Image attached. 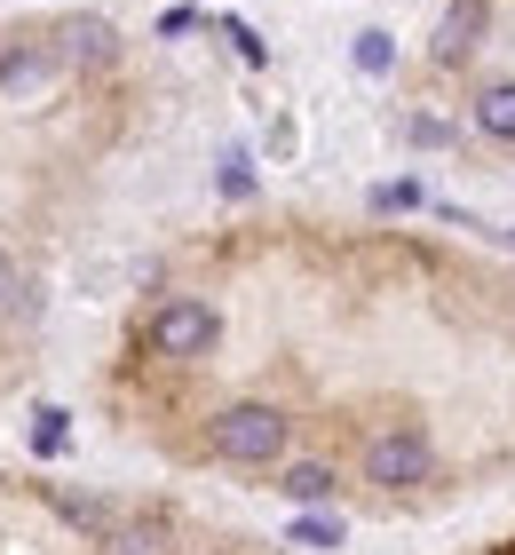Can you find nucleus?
Wrapping results in <instances>:
<instances>
[{
	"label": "nucleus",
	"mask_w": 515,
	"mask_h": 555,
	"mask_svg": "<svg viewBox=\"0 0 515 555\" xmlns=\"http://www.w3.org/2000/svg\"><path fill=\"white\" fill-rule=\"evenodd\" d=\"M397 64V40L389 33H365V40H357V72H389Z\"/></svg>",
	"instance_id": "11"
},
{
	"label": "nucleus",
	"mask_w": 515,
	"mask_h": 555,
	"mask_svg": "<svg viewBox=\"0 0 515 555\" xmlns=\"http://www.w3.org/2000/svg\"><path fill=\"white\" fill-rule=\"evenodd\" d=\"M215 341H222V318L206 301H159L151 310V349L159 358H206Z\"/></svg>",
	"instance_id": "2"
},
{
	"label": "nucleus",
	"mask_w": 515,
	"mask_h": 555,
	"mask_svg": "<svg viewBox=\"0 0 515 555\" xmlns=\"http://www.w3.org/2000/svg\"><path fill=\"white\" fill-rule=\"evenodd\" d=\"M294 540H301V547H333V540H342V524H333V516H309Z\"/></svg>",
	"instance_id": "14"
},
{
	"label": "nucleus",
	"mask_w": 515,
	"mask_h": 555,
	"mask_svg": "<svg viewBox=\"0 0 515 555\" xmlns=\"http://www.w3.org/2000/svg\"><path fill=\"white\" fill-rule=\"evenodd\" d=\"M9 294H16V262H9V255H0V301H9Z\"/></svg>",
	"instance_id": "17"
},
{
	"label": "nucleus",
	"mask_w": 515,
	"mask_h": 555,
	"mask_svg": "<svg viewBox=\"0 0 515 555\" xmlns=\"http://www.w3.org/2000/svg\"><path fill=\"white\" fill-rule=\"evenodd\" d=\"M373 207H381V215H404V207H421V183H381V191H373Z\"/></svg>",
	"instance_id": "12"
},
{
	"label": "nucleus",
	"mask_w": 515,
	"mask_h": 555,
	"mask_svg": "<svg viewBox=\"0 0 515 555\" xmlns=\"http://www.w3.org/2000/svg\"><path fill=\"white\" fill-rule=\"evenodd\" d=\"M64 437H72L64 413H56V405H40V413H33V452H64Z\"/></svg>",
	"instance_id": "10"
},
{
	"label": "nucleus",
	"mask_w": 515,
	"mask_h": 555,
	"mask_svg": "<svg viewBox=\"0 0 515 555\" xmlns=\"http://www.w3.org/2000/svg\"><path fill=\"white\" fill-rule=\"evenodd\" d=\"M222 40H230V48H239V56H246V64H262V40H254V33H246V24H239V16H230V24H222Z\"/></svg>",
	"instance_id": "15"
},
{
	"label": "nucleus",
	"mask_w": 515,
	"mask_h": 555,
	"mask_svg": "<svg viewBox=\"0 0 515 555\" xmlns=\"http://www.w3.org/2000/svg\"><path fill=\"white\" fill-rule=\"evenodd\" d=\"M365 476L381 492H412L428 476V437L421 428H381V437L365 444Z\"/></svg>",
	"instance_id": "3"
},
{
	"label": "nucleus",
	"mask_w": 515,
	"mask_h": 555,
	"mask_svg": "<svg viewBox=\"0 0 515 555\" xmlns=\"http://www.w3.org/2000/svg\"><path fill=\"white\" fill-rule=\"evenodd\" d=\"M64 64H112V24L103 16H72L64 24Z\"/></svg>",
	"instance_id": "7"
},
{
	"label": "nucleus",
	"mask_w": 515,
	"mask_h": 555,
	"mask_svg": "<svg viewBox=\"0 0 515 555\" xmlns=\"http://www.w3.org/2000/svg\"><path fill=\"white\" fill-rule=\"evenodd\" d=\"M103 555H167V524H112Z\"/></svg>",
	"instance_id": "8"
},
{
	"label": "nucleus",
	"mask_w": 515,
	"mask_h": 555,
	"mask_svg": "<svg viewBox=\"0 0 515 555\" xmlns=\"http://www.w3.org/2000/svg\"><path fill=\"white\" fill-rule=\"evenodd\" d=\"M404 135H412V143H428V151H436V143H452L445 119H404Z\"/></svg>",
	"instance_id": "16"
},
{
	"label": "nucleus",
	"mask_w": 515,
	"mask_h": 555,
	"mask_svg": "<svg viewBox=\"0 0 515 555\" xmlns=\"http://www.w3.org/2000/svg\"><path fill=\"white\" fill-rule=\"evenodd\" d=\"M48 72H56V56L48 48H16V56H0V104H16V95H33Z\"/></svg>",
	"instance_id": "5"
},
{
	"label": "nucleus",
	"mask_w": 515,
	"mask_h": 555,
	"mask_svg": "<svg viewBox=\"0 0 515 555\" xmlns=\"http://www.w3.org/2000/svg\"><path fill=\"white\" fill-rule=\"evenodd\" d=\"M286 437H294V421L278 413V405H230V413H215V428H206V444H215L222 461H239V468L278 461Z\"/></svg>",
	"instance_id": "1"
},
{
	"label": "nucleus",
	"mask_w": 515,
	"mask_h": 555,
	"mask_svg": "<svg viewBox=\"0 0 515 555\" xmlns=\"http://www.w3.org/2000/svg\"><path fill=\"white\" fill-rule=\"evenodd\" d=\"M333 492H342V476H333V468H318V461L286 468V500H301V508H318V500H333Z\"/></svg>",
	"instance_id": "9"
},
{
	"label": "nucleus",
	"mask_w": 515,
	"mask_h": 555,
	"mask_svg": "<svg viewBox=\"0 0 515 555\" xmlns=\"http://www.w3.org/2000/svg\"><path fill=\"white\" fill-rule=\"evenodd\" d=\"M484 40V0H452L436 24V64H468V48Z\"/></svg>",
	"instance_id": "4"
},
{
	"label": "nucleus",
	"mask_w": 515,
	"mask_h": 555,
	"mask_svg": "<svg viewBox=\"0 0 515 555\" xmlns=\"http://www.w3.org/2000/svg\"><path fill=\"white\" fill-rule=\"evenodd\" d=\"M222 191H230V198H246V191H254V167H246V151H230V159H222Z\"/></svg>",
	"instance_id": "13"
},
{
	"label": "nucleus",
	"mask_w": 515,
	"mask_h": 555,
	"mask_svg": "<svg viewBox=\"0 0 515 555\" xmlns=\"http://www.w3.org/2000/svg\"><path fill=\"white\" fill-rule=\"evenodd\" d=\"M476 128L500 135V143H515V80H484L476 88Z\"/></svg>",
	"instance_id": "6"
}]
</instances>
